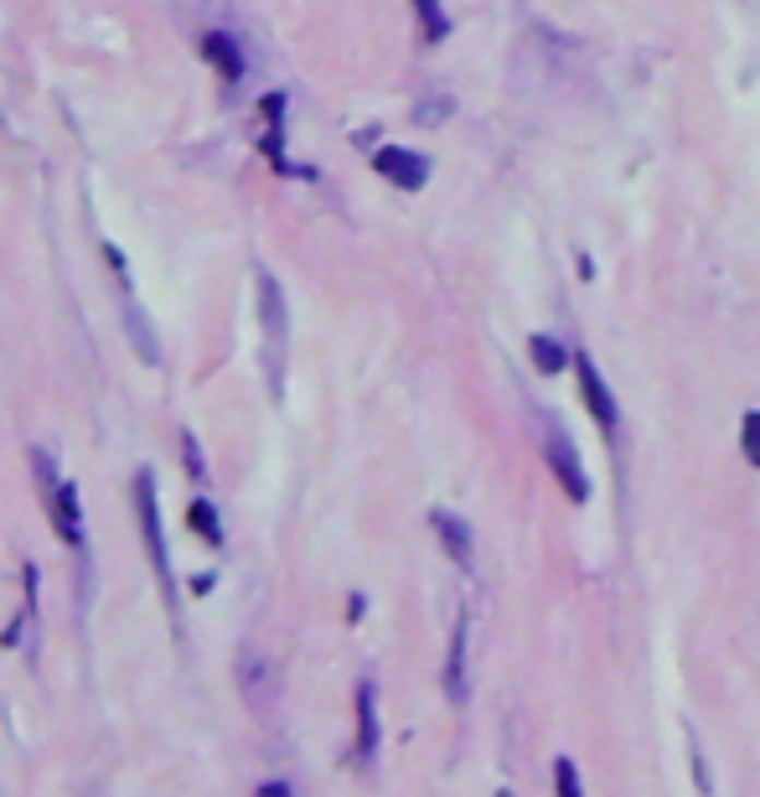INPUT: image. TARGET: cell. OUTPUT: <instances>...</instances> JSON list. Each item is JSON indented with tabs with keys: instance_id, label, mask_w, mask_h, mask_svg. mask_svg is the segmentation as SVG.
Returning <instances> with one entry per match:
<instances>
[{
	"instance_id": "cell-4",
	"label": "cell",
	"mask_w": 760,
	"mask_h": 797,
	"mask_svg": "<svg viewBox=\"0 0 760 797\" xmlns=\"http://www.w3.org/2000/svg\"><path fill=\"white\" fill-rule=\"evenodd\" d=\"M372 166H378V177H389L393 187H404V192H419L429 181V160L419 156V151H404V145H383V151L372 156Z\"/></svg>"
},
{
	"instance_id": "cell-8",
	"label": "cell",
	"mask_w": 760,
	"mask_h": 797,
	"mask_svg": "<svg viewBox=\"0 0 760 797\" xmlns=\"http://www.w3.org/2000/svg\"><path fill=\"white\" fill-rule=\"evenodd\" d=\"M197 47H202V58L217 68V79H228V83L244 79V52H238V47L223 37V32H202V41H197Z\"/></svg>"
},
{
	"instance_id": "cell-13",
	"label": "cell",
	"mask_w": 760,
	"mask_h": 797,
	"mask_svg": "<svg viewBox=\"0 0 760 797\" xmlns=\"http://www.w3.org/2000/svg\"><path fill=\"white\" fill-rule=\"evenodd\" d=\"M527 353H533V362H538V368H544V373H559V368H565V347H559V342L554 337H544V332H538V337L527 342Z\"/></svg>"
},
{
	"instance_id": "cell-12",
	"label": "cell",
	"mask_w": 760,
	"mask_h": 797,
	"mask_svg": "<svg viewBox=\"0 0 760 797\" xmlns=\"http://www.w3.org/2000/svg\"><path fill=\"white\" fill-rule=\"evenodd\" d=\"M187 523H192V534L202 538V544L223 549V523H217V508L207 498H192V508H187Z\"/></svg>"
},
{
	"instance_id": "cell-19",
	"label": "cell",
	"mask_w": 760,
	"mask_h": 797,
	"mask_svg": "<svg viewBox=\"0 0 760 797\" xmlns=\"http://www.w3.org/2000/svg\"><path fill=\"white\" fill-rule=\"evenodd\" d=\"M253 797H290V787H285V782H270V787H259Z\"/></svg>"
},
{
	"instance_id": "cell-6",
	"label": "cell",
	"mask_w": 760,
	"mask_h": 797,
	"mask_svg": "<svg viewBox=\"0 0 760 797\" xmlns=\"http://www.w3.org/2000/svg\"><path fill=\"white\" fill-rule=\"evenodd\" d=\"M259 317H264V342H270V358L280 362V353H285V296H280L274 275H264V270H259Z\"/></svg>"
},
{
	"instance_id": "cell-15",
	"label": "cell",
	"mask_w": 760,
	"mask_h": 797,
	"mask_svg": "<svg viewBox=\"0 0 760 797\" xmlns=\"http://www.w3.org/2000/svg\"><path fill=\"white\" fill-rule=\"evenodd\" d=\"M32 472H37V487H41V502L52 498V487H58V466H52V456L47 451H32Z\"/></svg>"
},
{
	"instance_id": "cell-11",
	"label": "cell",
	"mask_w": 760,
	"mask_h": 797,
	"mask_svg": "<svg viewBox=\"0 0 760 797\" xmlns=\"http://www.w3.org/2000/svg\"><path fill=\"white\" fill-rule=\"evenodd\" d=\"M124 326H130V342H135L140 362H161V342L151 337V326H145V311H140L135 300H124Z\"/></svg>"
},
{
	"instance_id": "cell-17",
	"label": "cell",
	"mask_w": 760,
	"mask_h": 797,
	"mask_svg": "<svg viewBox=\"0 0 760 797\" xmlns=\"http://www.w3.org/2000/svg\"><path fill=\"white\" fill-rule=\"evenodd\" d=\"M554 787H559V797H585L580 793V772H574V761L569 757L554 761Z\"/></svg>"
},
{
	"instance_id": "cell-7",
	"label": "cell",
	"mask_w": 760,
	"mask_h": 797,
	"mask_svg": "<svg viewBox=\"0 0 760 797\" xmlns=\"http://www.w3.org/2000/svg\"><path fill=\"white\" fill-rule=\"evenodd\" d=\"M372 757H378V694L363 678L357 683V761H372Z\"/></svg>"
},
{
	"instance_id": "cell-1",
	"label": "cell",
	"mask_w": 760,
	"mask_h": 797,
	"mask_svg": "<svg viewBox=\"0 0 760 797\" xmlns=\"http://www.w3.org/2000/svg\"><path fill=\"white\" fill-rule=\"evenodd\" d=\"M135 519H140V534H145V555L156 564V580L166 600L176 611V580H171V555H166V528H161V502H156V477L151 472H135Z\"/></svg>"
},
{
	"instance_id": "cell-14",
	"label": "cell",
	"mask_w": 760,
	"mask_h": 797,
	"mask_svg": "<svg viewBox=\"0 0 760 797\" xmlns=\"http://www.w3.org/2000/svg\"><path fill=\"white\" fill-rule=\"evenodd\" d=\"M414 11H419V21H425V37L429 41H446L450 16H446V5H440V0H414Z\"/></svg>"
},
{
	"instance_id": "cell-16",
	"label": "cell",
	"mask_w": 760,
	"mask_h": 797,
	"mask_svg": "<svg viewBox=\"0 0 760 797\" xmlns=\"http://www.w3.org/2000/svg\"><path fill=\"white\" fill-rule=\"evenodd\" d=\"M181 461H187V477L192 481H207V461H202V445H197L192 430L181 436Z\"/></svg>"
},
{
	"instance_id": "cell-5",
	"label": "cell",
	"mask_w": 760,
	"mask_h": 797,
	"mask_svg": "<svg viewBox=\"0 0 760 797\" xmlns=\"http://www.w3.org/2000/svg\"><path fill=\"white\" fill-rule=\"evenodd\" d=\"M47 513H52V528H58L62 544L83 549V502H79V487H73V481H58V487H52Z\"/></svg>"
},
{
	"instance_id": "cell-3",
	"label": "cell",
	"mask_w": 760,
	"mask_h": 797,
	"mask_svg": "<svg viewBox=\"0 0 760 797\" xmlns=\"http://www.w3.org/2000/svg\"><path fill=\"white\" fill-rule=\"evenodd\" d=\"M574 373H580V394H585L595 425H601V430H616V425H621V409H616V398H610V389H605L595 358H590V353H574Z\"/></svg>"
},
{
	"instance_id": "cell-10",
	"label": "cell",
	"mask_w": 760,
	"mask_h": 797,
	"mask_svg": "<svg viewBox=\"0 0 760 797\" xmlns=\"http://www.w3.org/2000/svg\"><path fill=\"white\" fill-rule=\"evenodd\" d=\"M446 694L455 704H466V621L455 627V638H450V663H446Z\"/></svg>"
},
{
	"instance_id": "cell-18",
	"label": "cell",
	"mask_w": 760,
	"mask_h": 797,
	"mask_svg": "<svg viewBox=\"0 0 760 797\" xmlns=\"http://www.w3.org/2000/svg\"><path fill=\"white\" fill-rule=\"evenodd\" d=\"M740 440H745V461H750V466H760V409H750V415H745Z\"/></svg>"
},
{
	"instance_id": "cell-2",
	"label": "cell",
	"mask_w": 760,
	"mask_h": 797,
	"mask_svg": "<svg viewBox=\"0 0 760 797\" xmlns=\"http://www.w3.org/2000/svg\"><path fill=\"white\" fill-rule=\"evenodd\" d=\"M544 456H548V472L559 477V487H565L574 502H590V481H585V466H580V456H574V445H569L565 430H548L544 440Z\"/></svg>"
},
{
	"instance_id": "cell-9",
	"label": "cell",
	"mask_w": 760,
	"mask_h": 797,
	"mask_svg": "<svg viewBox=\"0 0 760 797\" xmlns=\"http://www.w3.org/2000/svg\"><path fill=\"white\" fill-rule=\"evenodd\" d=\"M429 523H435V534H440V544H446V555L455 559V564H466L471 559V534H466V523L455 519V513H429Z\"/></svg>"
}]
</instances>
